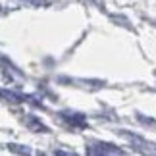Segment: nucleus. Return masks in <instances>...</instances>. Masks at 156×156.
<instances>
[{"mask_svg": "<svg viewBox=\"0 0 156 156\" xmlns=\"http://www.w3.org/2000/svg\"><path fill=\"white\" fill-rule=\"evenodd\" d=\"M0 97L2 98H8L10 102H21V94H16V93H10V91H4V89H0Z\"/></svg>", "mask_w": 156, "mask_h": 156, "instance_id": "obj_2", "label": "nucleus"}, {"mask_svg": "<svg viewBox=\"0 0 156 156\" xmlns=\"http://www.w3.org/2000/svg\"><path fill=\"white\" fill-rule=\"evenodd\" d=\"M25 123H27L31 129H35V131H46V127H44V125L41 123L37 118H33V116H29V118L25 119Z\"/></svg>", "mask_w": 156, "mask_h": 156, "instance_id": "obj_1", "label": "nucleus"}]
</instances>
